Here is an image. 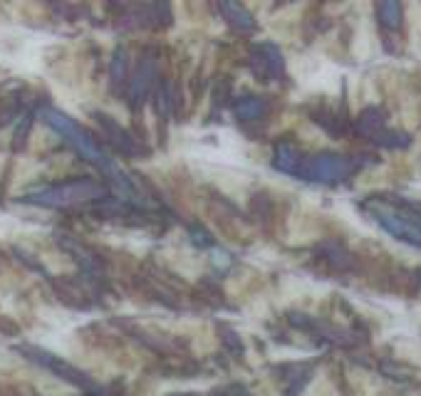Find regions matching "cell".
Segmentation results:
<instances>
[{
    "instance_id": "cell-1",
    "label": "cell",
    "mask_w": 421,
    "mask_h": 396,
    "mask_svg": "<svg viewBox=\"0 0 421 396\" xmlns=\"http://www.w3.org/2000/svg\"><path fill=\"white\" fill-rule=\"evenodd\" d=\"M290 72L295 74L298 82H303L310 89H322V92H335L337 89L339 72L320 57H295L290 62Z\"/></svg>"
},
{
    "instance_id": "cell-2",
    "label": "cell",
    "mask_w": 421,
    "mask_h": 396,
    "mask_svg": "<svg viewBox=\"0 0 421 396\" xmlns=\"http://www.w3.org/2000/svg\"><path fill=\"white\" fill-rule=\"evenodd\" d=\"M372 52H374V35H372V30L359 28L357 43H354V55H357L359 60H367Z\"/></svg>"
}]
</instances>
